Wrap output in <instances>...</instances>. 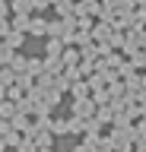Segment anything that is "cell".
Listing matches in <instances>:
<instances>
[{"label": "cell", "instance_id": "cell-1", "mask_svg": "<svg viewBox=\"0 0 146 152\" xmlns=\"http://www.w3.org/2000/svg\"><path fill=\"white\" fill-rule=\"evenodd\" d=\"M76 111H79V114H89V111H92V102H79Z\"/></svg>", "mask_w": 146, "mask_h": 152}]
</instances>
